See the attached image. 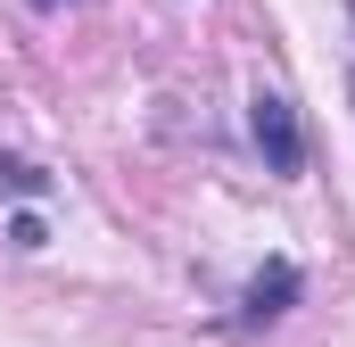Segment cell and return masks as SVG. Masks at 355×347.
<instances>
[{"instance_id": "3957f363", "label": "cell", "mask_w": 355, "mask_h": 347, "mask_svg": "<svg viewBox=\"0 0 355 347\" xmlns=\"http://www.w3.org/2000/svg\"><path fill=\"white\" fill-rule=\"evenodd\" d=\"M0 190H8V198H42V190H50V174L33 166V158H0Z\"/></svg>"}, {"instance_id": "277c9868", "label": "cell", "mask_w": 355, "mask_h": 347, "mask_svg": "<svg viewBox=\"0 0 355 347\" xmlns=\"http://www.w3.org/2000/svg\"><path fill=\"white\" fill-rule=\"evenodd\" d=\"M42 240H50V232H42V215H17V223H8V248H25V257H33Z\"/></svg>"}, {"instance_id": "6da1fadb", "label": "cell", "mask_w": 355, "mask_h": 347, "mask_svg": "<svg viewBox=\"0 0 355 347\" xmlns=\"http://www.w3.org/2000/svg\"><path fill=\"white\" fill-rule=\"evenodd\" d=\"M248 133H257V149H265L272 174L306 166V133H297V108H289L281 91H257V99H248Z\"/></svg>"}, {"instance_id": "7a4b0ae2", "label": "cell", "mask_w": 355, "mask_h": 347, "mask_svg": "<svg viewBox=\"0 0 355 347\" xmlns=\"http://www.w3.org/2000/svg\"><path fill=\"white\" fill-rule=\"evenodd\" d=\"M297 289H306V281H297V264H289V257L257 264V281L240 289V323H272V314H289V306H297Z\"/></svg>"}, {"instance_id": "5b68a950", "label": "cell", "mask_w": 355, "mask_h": 347, "mask_svg": "<svg viewBox=\"0 0 355 347\" xmlns=\"http://www.w3.org/2000/svg\"><path fill=\"white\" fill-rule=\"evenodd\" d=\"M33 8H75V0H33Z\"/></svg>"}]
</instances>
